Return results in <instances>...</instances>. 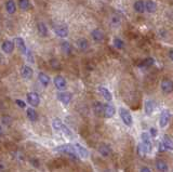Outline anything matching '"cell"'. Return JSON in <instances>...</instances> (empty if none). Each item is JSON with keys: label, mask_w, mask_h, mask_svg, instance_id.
Here are the masks:
<instances>
[{"label": "cell", "mask_w": 173, "mask_h": 172, "mask_svg": "<svg viewBox=\"0 0 173 172\" xmlns=\"http://www.w3.org/2000/svg\"><path fill=\"white\" fill-rule=\"evenodd\" d=\"M52 126H53V128H54L55 130L59 131V132H61V133H63V134H65L66 136H73L71 131L69 130V129L67 128V127L65 126V124H64L63 122L59 119V118H54V119H53Z\"/></svg>", "instance_id": "1"}, {"label": "cell", "mask_w": 173, "mask_h": 172, "mask_svg": "<svg viewBox=\"0 0 173 172\" xmlns=\"http://www.w3.org/2000/svg\"><path fill=\"white\" fill-rule=\"evenodd\" d=\"M55 151H59V153H63V154H67V155H69V156L74 157V158H78L74 145L64 144V145H61V146L56 147V148H55Z\"/></svg>", "instance_id": "2"}, {"label": "cell", "mask_w": 173, "mask_h": 172, "mask_svg": "<svg viewBox=\"0 0 173 172\" xmlns=\"http://www.w3.org/2000/svg\"><path fill=\"white\" fill-rule=\"evenodd\" d=\"M119 114H120V117H121V119H122V121L125 122V124H127L128 127L132 126L133 124L132 116H131V114H130L125 108H120Z\"/></svg>", "instance_id": "3"}, {"label": "cell", "mask_w": 173, "mask_h": 172, "mask_svg": "<svg viewBox=\"0 0 173 172\" xmlns=\"http://www.w3.org/2000/svg\"><path fill=\"white\" fill-rule=\"evenodd\" d=\"M27 102L32 106H38L40 103V97L36 92H29L27 93Z\"/></svg>", "instance_id": "4"}, {"label": "cell", "mask_w": 173, "mask_h": 172, "mask_svg": "<svg viewBox=\"0 0 173 172\" xmlns=\"http://www.w3.org/2000/svg\"><path fill=\"white\" fill-rule=\"evenodd\" d=\"M142 141H143V144L145 145L147 151H152V148H153V143H152V140H150V136L149 133L147 132H143L142 133Z\"/></svg>", "instance_id": "5"}, {"label": "cell", "mask_w": 173, "mask_h": 172, "mask_svg": "<svg viewBox=\"0 0 173 172\" xmlns=\"http://www.w3.org/2000/svg\"><path fill=\"white\" fill-rule=\"evenodd\" d=\"M54 32L57 36L62 37V38H64V37H66L67 35H68V29H67V27L65 25H61V24L54 25Z\"/></svg>", "instance_id": "6"}, {"label": "cell", "mask_w": 173, "mask_h": 172, "mask_svg": "<svg viewBox=\"0 0 173 172\" xmlns=\"http://www.w3.org/2000/svg\"><path fill=\"white\" fill-rule=\"evenodd\" d=\"M54 85L60 91H63V90H65V88H66V80H65V78L62 77V76H56L54 78Z\"/></svg>", "instance_id": "7"}, {"label": "cell", "mask_w": 173, "mask_h": 172, "mask_svg": "<svg viewBox=\"0 0 173 172\" xmlns=\"http://www.w3.org/2000/svg\"><path fill=\"white\" fill-rule=\"evenodd\" d=\"M74 147H75L76 154H77L78 157H81V158H88L89 157V151H87L84 147H82L81 145L76 144L74 145Z\"/></svg>", "instance_id": "8"}, {"label": "cell", "mask_w": 173, "mask_h": 172, "mask_svg": "<svg viewBox=\"0 0 173 172\" xmlns=\"http://www.w3.org/2000/svg\"><path fill=\"white\" fill-rule=\"evenodd\" d=\"M170 117H171V115H170V113H169V110H163V112L161 113V116H160V127H161V128H164V127L169 124Z\"/></svg>", "instance_id": "9"}, {"label": "cell", "mask_w": 173, "mask_h": 172, "mask_svg": "<svg viewBox=\"0 0 173 172\" xmlns=\"http://www.w3.org/2000/svg\"><path fill=\"white\" fill-rule=\"evenodd\" d=\"M1 48H2V51L5 53H8V54H9V53H12L14 50V42L10 41V40H6V41H3Z\"/></svg>", "instance_id": "10"}, {"label": "cell", "mask_w": 173, "mask_h": 172, "mask_svg": "<svg viewBox=\"0 0 173 172\" xmlns=\"http://www.w3.org/2000/svg\"><path fill=\"white\" fill-rule=\"evenodd\" d=\"M161 89L164 93H171V92H172V89H173L172 81L169 80V79H164V80H162Z\"/></svg>", "instance_id": "11"}, {"label": "cell", "mask_w": 173, "mask_h": 172, "mask_svg": "<svg viewBox=\"0 0 173 172\" xmlns=\"http://www.w3.org/2000/svg\"><path fill=\"white\" fill-rule=\"evenodd\" d=\"M57 99L63 104H68L71 100V95L68 92H60V93L57 94Z\"/></svg>", "instance_id": "12"}, {"label": "cell", "mask_w": 173, "mask_h": 172, "mask_svg": "<svg viewBox=\"0 0 173 172\" xmlns=\"http://www.w3.org/2000/svg\"><path fill=\"white\" fill-rule=\"evenodd\" d=\"M116 113V109L113 105L110 104H106L104 105V116L106 118H112Z\"/></svg>", "instance_id": "13"}, {"label": "cell", "mask_w": 173, "mask_h": 172, "mask_svg": "<svg viewBox=\"0 0 173 172\" xmlns=\"http://www.w3.org/2000/svg\"><path fill=\"white\" fill-rule=\"evenodd\" d=\"M21 74H22V76H23V78L25 79H30L33 77V69L32 67L27 66V65H25V66L22 67V69H21Z\"/></svg>", "instance_id": "14"}, {"label": "cell", "mask_w": 173, "mask_h": 172, "mask_svg": "<svg viewBox=\"0 0 173 172\" xmlns=\"http://www.w3.org/2000/svg\"><path fill=\"white\" fill-rule=\"evenodd\" d=\"M98 151L101 153L102 156L107 157L110 156V153H112V148H110V146L108 144H102L100 146V148H98Z\"/></svg>", "instance_id": "15"}, {"label": "cell", "mask_w": 173, "mask_h": 172, "mask_svg": "<svg viewBox=\"0 0 173 172\" xmlns=\"http://www.w3.org/2000/svg\"><path fill=\"white\" fill-rule=\"evenodd\" d=\"M93 110L98 116H104V105L100 102L93 104Z\"/></svg>", "instance_id": "16"}, {"label": "cell", "mask_w": 173, "mask_h": 172, "mask_svg": "<svg viewBox=\"0 0 173 172\" xmlns=\"http://www.w3.org/2000/svg\"><path fill=\"white\" fill-rule=\"evenodd\" d=\"M98 91H100V93H101V95H102L103 97H104L106 101H112V99H113V97H112V93L110 92V90L108 89H106V88H104V87H100V89H98Z\"/></svg>", "instance_id": "17"}, {"label": "cell", "mask_w": 173, "mask_h": 172, "mask_svg": "<svg viewBox=\"0 0 173 172\" xmlns=\"http://www.w3.org/2000/svg\"><path fill=\"white\" fill-rule=\"evenodd\" d=\"M91 36H92V38H93V40H95V41H98V42L102 41V40L104 39V34H103V32L101 29H94L93 32H92Z\"/></svg>", "instance_id": "18"}, {"label": "cell", "mask_w": 173, "mask_h": 172, "mask_svg": "<svg viewBox=\"0 0 173 172\" xmlns=\"http://www.w3.org/2000/svg\"><path fill=\"white\" fill-rule=\"evenodd\" d=\"M155 109V103L152 100H147L145 102V113L146 115H152Z\"/></svg>", "instance_id": "19"}, {"label": "cell", "mask_w": 173, "mask_h": 172, "mask_svg": "<svg viewBox=\"0 0 173 172\" xmlns=\"http://www.w3.org/2000/svg\"><path fill=\"white\" fill-rule=\"evenodd\" d=\"M6 9H7L8 13H10V14L15 13L16 6H15V2H14L13 0H8L7 3H6Z\"/></svg>", "instance_id": "20"}, {"label": "cell", "mask_w": 173, "mask_h": 172, "mask_svg": "<svg viewBox=\"0 0 173 172\" xmlns=\"http://www.w3.org/2000/svg\"><path fill=\"white\" fill-rule=\"evenodd\" d=\"M145 9L147 10V12H149V13H154V12L157 10V5L154 2L153 0H148L145 5Z\"/></svg>", "instance_id": "21"}, {"label": "cell", "mask_w": 173, "mask_h": 172, "mask_svg": "<svg viewBox=\"0 0 173 172\" xmlns=\"http://www.w3.org/2000/svg\"><path fill=\"white\" fill-rule=\"evenodd\" d=\"M38 79H39V81H40L41 83H42L44 87H47V86L50 83V78H49V76L48 75H46L44 73H40L38 75Z\"/></svg>", "instance_id": "22"}, {"label": "cell", "mask_w": 173, "mask_h": 172, "mask_svg": "<svg viewBox=\"0 0 173 172\" xmlns=\"http://www.w3.org/2000/svg\"><path fill=\"white\" fill-rule=\"evenodd\" d=\"M77 46L78 48L80 49V50H87V49L89 48V42H88V40L84 39V38H80V39L77 40Z\"/></svg>", "instance_id": "23"}, {"label": "cell", "mask_w": 173, "mask_h": 172, "mask_svg": "<svg viewBox=\"0 0 173 172\" xmlns=\"http://www.w3.org/2000/svg\"><path fill=\"white\" fill-rule=\"evenodd\" d=\"M15 42H16V46H17V48L20 49L21 51L23 53H26V51H27V49H26V46H25V42H24V40L21 38V37H17L15 39Z\"/></svg>", "instance_id": "24"}, {"label": "cell", "mask_w": 173, "mask_h": 172, "mask_svg": "<svg viewBox=\"0 0 173 172\" xmlns=\"http://www.w3.org/2000/svg\"><path fill=\"white\" fill-rule=\"evenodd\" d=\"M26 115H27V118L29 120H32V121H35V120H37V113L35 109H33V108H27L26 109Z\"/></svg>", "instance_id": "25"}, {"label": "cell", "mask_w": 173, "mask_h": 172, "mask_svg": "<svg viewBox=\"0 0 173 172\" xmlns=\"http://www.w3.org/2000/svg\"><path fill=\"white\" fill-rule=\"evenodd\" d=\"M156 167L160 172H167L168 171V165L163 160H157L156 161Z\"/></svg>", "instance_id": "26"}, {"label": "cell", "mask_w": 173, "mask_h": 172, "mask_svg": "<svg viewBox=\"0 0 173 172\" xmlns=\"http://www.w3.org/2000/svg\"><path fill=\"white\" fill-rule=\"evenodd\" d=\"M37 27H38V32H39V34H40V36L44 37L48 35V28H47L44 23H38Z\"/></svg>", "instance_id": "27"}, {"label": "cell", "mask_w": 173, "mask_h": 172, "mask_svg": "<svg viewBox=\"0 0 173 172\" xmlns=\"http://www.w3.org/2000/svg\"><path fill=\"white\" fill-rule=\"evenodd\" d=\"M134 10L139 13H143L144 10H145V5L142 0H137L136 2L134 3Z\"/></svg>", "instance_id": "28"}, {"label": "cell", "mask_w": 173, "mask_h": 172, "mask_svg": "<svg viewBox=\"0 0 173 172\" xmlns=\"http://www.w3.org/2000/svg\"><path fill=\"white\" fill-rule=\"evenodd\" d=\"M61 47H62V50H63V52L65 53V54H71V47L68 42H66V41L62 42Z\"/></svg>", "instance_id": "29"}, {"label": "cell", "mask_w": 173, "mask_h": 172, "mask_svg": "<svg viewBox=\"0 0 173 172\" xmlns=\"http://www.w3.org/2000/svg\"><path fill=\"white\" fill-rule=\"evenodd\" d=\"M1 124L3 126L9 127L12 124V118L10 117L9 115H3V116H1Z\"/></svg>", "instance_id": "30"}, {"label": "cell", "mask_w": 173, "mask_h": 172, "mask_svg": "<svg viewBox=\"0 0 173 172\" xmlns=\"http://www.w3.org/2000/svg\"><path fill=\"white\" fill-rule=\"evenodd\" d=\"M163 145L164 147H166L167 149H172V140H171L170 138H169L168 136H164L163 138Z\"/></svg>", "instance_id": "31"}, {"label": "cell", "mask_w": 173, "mask_h": 172, "mask_svg": "<svg viewBox=\"0 0 173 172\" xmlns=\"http://www.w3.org/2000/svg\"><path fill=\"white\" fill-rule=\"evenodd\" d=\"M137 153H139L140 156H145L146 153H147V149H146L145 145H144L143 143L137 145Z\"/></svg>", "instance_id": "32"}, {"label": "cell", "mask_w": 173, "mask_h": 172, "mask_svg": "<svg viewBox=\"0 0 173 172\" xmlns=\"http://www.w3.org/2000/svg\"><path fill=\"white\" fill-rule=\"evenodd\" d=\"M18 6L22 10H27L29 8V0H18Z\"/></svg>", "instance_id": "33"}, {"label": "cell", "mask_w": 173, "mask_h": 172, "mask_svg": "<svg viewBox=\"0 0 173 172\" xmlns=\"http://www.w3.org/2000/svg\"><path fill=\"white\" fill-rule=\"evenodd\" d=\"M153 64H154V60L152 59V57H148V59L144 60L143 62L140 64V66L141 67H149V66H152Z\"/></svg>", "instance_id": "34"}, {"label": "cell", "mask_w": 173, "mask_h": 172, "mask_svg": "<svg viewBox=\"0 0 173 172\" xmlns=\"http://www.w3.org/2000/svg\"><path fill=\"white\" fill-rule=\"evenodd\" d=\"M114 46L117 49H122L123 48V41L119 38H115L114 39Z\"/></svg>", "instance_id": "35"}, {"label": "cell", "mask_w": 173, "mask_h": 172, "mask_svg": "<svg viewBox=\"0 0 173 172\" xmlns=\"http://www.w3.org/2000/svg\"><path fill=\"white\" fill-rule=\"evenodd\" d=\"M112 24L114 26H119L120 25V17H118V16H113Z\"/></svg>", "instance_id": "36"}, {"label": "cell", "mask_w": 173, "mask_h": 172, "mask_svg": "<svg viewBox=\"0 0 173 172\" xmlns=\"http://www.w3.org/2000/svg\"><path fill=\"white\" fill-rule=\"evenodd\" d=\"M50 64H51V66H52L53 68H55V69H59L60 66H61L57 60H51L50 61Z\"/></svg>", "instance_id": "37"}, {"label": "cell", "mask_w": 173, "mask_h": 172, "mask_svg": "<svg viewBox=\"0 0 173 172\" xmlns=\"http://www.w3.org/2000/svg\"><path fill=\"white\" fill-rule=\"evenodd\" d=\"M26 56H27V60L29 61L30 63H33L34 62V57H33V54H32V52L30 51H26Z\"/></svg>", "instance_id": "38"}, {"label": "cell", "mask_w": 173, "mask_h": 172, "mask_svg": "<svg viewBox=\"0 0 173 172\" xmlns=\"http://www.w3.org/2000/svg\"><path fill=\"white\" fill-rule=\"evenodd\" d=\"M15 103H16V105L20 106L21 108H25V106H26V104L24 103V102L22 101V100H16Z\"/></svg>", "instance_id": "39"}, {"label": "cell", "mask_w": 173, "mask_h": 172, "mask_svg": "<svg viewBox=\"0 0 173 172\" xmlns=\"http://www.w3.org/2000/svg\"><path fill=\"white\" fill-rule=\"evenodd\" d=\"M157 130H156V129L155 128H152V129H150V134H149V136H157Z\"/></svg>", "instance_id": "40"}, {"label": "cell", "mask_w": 173, "mask_h": 172, "mask_svg": "<svg viewBox=\"0 0 173 172\" xmlns=\"http://www.w3.org/2000/svg\"><path fill=\"white\" fill-rule=\"evenodd\" d=\"M30 162L33 163V165L35 166V167H38L39 166V162H38V159H32V161Z\"/></svg>", "instance_id": "41"}, {"label": "cell", "mask_w": 173, "mask_h": 172, "mask_svg": "<svg viewBox=\"0 0 173 172\" xmlns=\"http://www.w3.org/2000/svg\"><path fill=\"white\" fill-rule=\"evenodd\" d=\"M141 172H152V171H150V169L148 167H142Z\"/></svg>", "instance_id": "42"}, {"label": "cell", "mask_w": 173, "mask_h": 172, "mask_svg": "<svg viewBox=\"0 0 173 172\" xmlns=\"http://www.w3.org/2000/svg\"><path fill=\"white\" fill-rule=\"evenodd\" d=\"M169 56H170V59H172V50H170V52H169Z\"/></svg>", "instance_id": "43"}, {"label": "cell", "mask_w": 173, "mask_h": 172, "mask_svg": "<svg viewBox=\"0 0 173 172\" xmlns=\"http://www.w3.org/2000/svg\"><path fill=\"white\" fill-rule=\"evenodd\" d=\"M2 136V128H1V126H0V136Z\"/></svg>", "instance_id": "44"}]
</instances>
